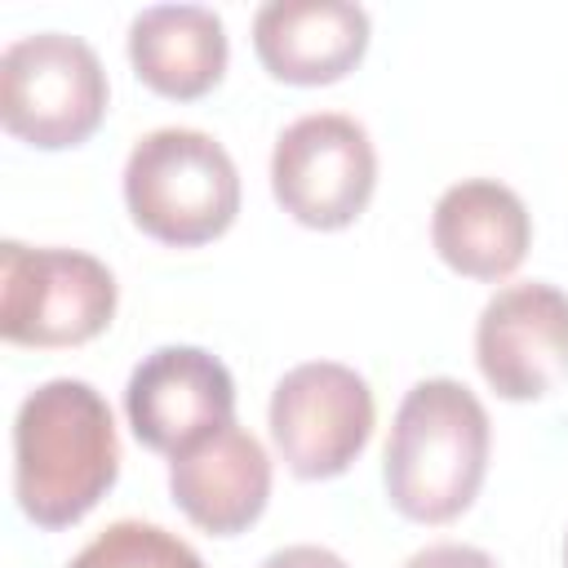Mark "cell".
<instances>
[{
    "instance_id": "obj_11",
    "label": "cell",
    "mask_w": 568,
    "mask_h": 568,
    "mask_svg": "<svg viewBox=\"0 0 568 568\" xmlns=\"http://www.w3.org/2000/svg\"><path fill=\"white\" fill-rule=\"evenodd\" d=\"M169 493L178 510L209 537L253 528L271 501V457L244 426H222L169 457Z\"/></svg>"
},
{
    "instance_id": "obj_7",
    "label": "cell",
    "mask_w": 568,
    "mask_h": 568,
    "mask_svg": "<svg viewBox=\"0 0 568 568\" xmlns=\"http://www.w3.org/2000/svg\"><path fill=\"white\" fill-rule=\"evenodd\" d=\"M271 439L297 479H337L368 448L377 404L368 382L337 359H306L271 390Z\"/></svg>"
},
{
    "instance_id": "obj_4",
    "label": "cell",
    "mask_w": 568,
    "mask_h": 568,
    "mask_svg": "<svg viewBox=\"0 0 568 568\" xmlns=\"http://www.w3.org/2000/svg\"><path fill=\"white\" fill-rule=\"evenodd\" d=\"M111 84L98 53L67 31H36L0 53V124L40 151H67L106 120Z\"/></svg>"
},
{
    "instance_id": "obj_10",
    "label": "cell",
    "mask_w": 568,
    "mask_h": 568,
    "mask_svg": "<svg viewBox=\"0 0 568 568\" xmlns=\"http://www.w3.org/2000/svg\"><path fill=\"white\" fill-rule=\"evenodd\" d=\"M368 13L351 0H271L253 13V49L271 80L337 84L368 53Z\"/></svg>"
},
{
    "instance_id": "obj_15",
    "label": "cell",
    "mask_w": 568,
    "mask_h": 568,
    "mask_svg": "<svg viewBox=\"0 0 568 568\" xmlns=\"http://www.w3.org/2000/svg\"><path fill=\"white\" fill-rule=\"evenodd\" d=\"M404 568H497V559L488 550H479V546L439 541V546H426V550L408 555Z\"/></svg>"
},
{
    "instance_id": "obj_12",
    "label": "cell",
    "mask_w": 568,
    "mask_h": 568,
    "mask_svg": "<svg viewBox=\"0 0 568 568\" xmlns=\"http://www.w3.org/2000/svg\"><path fill=\"white\" fill-rule=\"evenodd\" d=\"M430 244L439 262L466 280L497 284L519 271L532 244L528 204L497 178L453 182L430 213Z\"/></svg>"
},
{
    "instance_id": "obj_3",
    "label": "cell",
    "mask_w": 568,
    "mask_h": 568,
    "mask_svg": "<svg viewBox=\"0 0 568 568\" xmlns=\"http://www.w3.org/2000/svg\"><path fill=\"white\" fill-rule=\"evenodd\" d=\"M124 204L142 235L169 248H200L240 213V169L200 129H151L124 160Z\"/></svg>"
},
{
    "instance_id": "obj_1",
    "label": "cell",
    "mask_w": 568,
    "mask_h": 568,
    "mask_svg": "<svg viewBox=\"0 0 568 568\" xmlns=\"http://www.w3.org/2000/svg\"><path fill=\"white\" fill-rule=\"evenodd\" d=\"M120 475L111 404L80 377L40 382L13 417V497L36 528L80 524Z\"/></svg>"
},
{
    "instance_id": "obj_5",
    "label": "cell",
    "mask_w": 568,
    "mask_h": 568,
    "mask_svg": "<svg viewBox=\"0 0 568 568\" xmlns=\"http://www.w3.org/2000/svg\"><path fill=\"white\" fill-rule=\"evenodd\" d=\"M115 275L80 248L0 244V333L13 346H84L115 320Z\"/></svg>"
},
{
    "instance_id": "obj_9",
    "label": "cell",
    "mask_w": 568,
    "mask_h": 568,
    "mask_svg": "<svg viewBox=\"0 0 568 568\" xmlns=\"http://www.w3.org/2000/svg\"><path fill=\"white\" fill-rule=\"evenodd\" d=\"M124 413L142 448L178 457L235 422V377L204 346H160L129 373Z\"/></svg>"
},
{
    "instance_id": "obj_14",
    "label": "cell",
    "mask_w": 568,
    "mask_h": 568,
    "mask_svg": "<svg viewBox=\"0 0 568 568\" xmlns=\"http://www.w3.org/2000/svg\"><path fill=\"white\" fill-rule=\"evenodd\" d=\"M67 568H204V559L191 541L160 524L115 519Z\"/></svg>"
},
{
    "instance_id": "obj_8",
    "label": "cell",
    "mask_w": 568,
    "mask_h": 568,
    "mask_svg": "<svg viewBox=\"0 0 568 568\" xmlns=\"http://www.w3.org/2000/svg\"><path fill=\"white\" fill-rule=\"evenodd\" d=\"M475 364L510 404L555 395L568 382V293L546 280L497 288L475 324Z\"/></svg>"
},
{
    "instance_id": "obj_6",
    "label": "cell",
    "mask_w": 568,
    "mask_h": 568,
    "mask_svg": "<svg viewBox=\"0 0 568 568\" xmlns=\"http://www.w3.org/2000/svg\"><path fill=\"white\" fill-rule=\"evenodd\" d=\"M271 191L275 204L311 231L351 226L377 191V151L368 129L342 111H311L293 120L271 151Z\"/></svg>"
},
{
    "instance_id": "obj_16",
    "label": "cell",
    "mask_w": 568,
    "mask_h": 568,
    "mask_svg": "<svg viewBox=\"0 0 568 568\" xmlns=\"http://www.w3.org/2000/svg\"><path fill=\"white\" fill-rule=\"evenodd\" d=\"M262 568H351L337 550H328V546H311V541H302V546H284V550H271L266 559H262Z\"/></svg>"
},
{
    "instance_id": "obj_2",
    "label": "cell",
    "mask_w": 568,
    "mask_h": 568,
    "mask_svg": "<svg viewBox=\"0 0 568 568\" xmlns=\"http://www.w3.org/2000/svg\"><path fill=\"white\" fill-rule=\"evenodd\" d=\"M493 426L479 395L457 377L417 382L390 422L382 484L413 524H453L484 488Z\"/></svg>"
},
{
    "instance_id": "obj_17",
    "label": "cell",
    "mask_w": 568,
    "mask_h": 568,
    "mask_svg": "<svg viewBox=\"0 0 568 568\" xmlns=\"http://www.w3.org/2000/svg\"><path fill=\"white\" fill-rule=\"evenodd\" d=\"M564 568H568V532H564Z\"/></svg>"
},
{
    "instance_id": "obj_13",
    "label": "cell",
    "mask_w": 568,
    "mask_h": 568,
    "mask_svg": "<svg viewBox=\"0 0 568 568\" xmlns=\"http://www.w3.org/2000/svg\"><path fill=\"white\" fill-rule=\"evenodd\" d=\"M226 27L204 4H151L129 22L133 75L160 98H204L226 75Z\"/></svg>"
}]
</instances>
